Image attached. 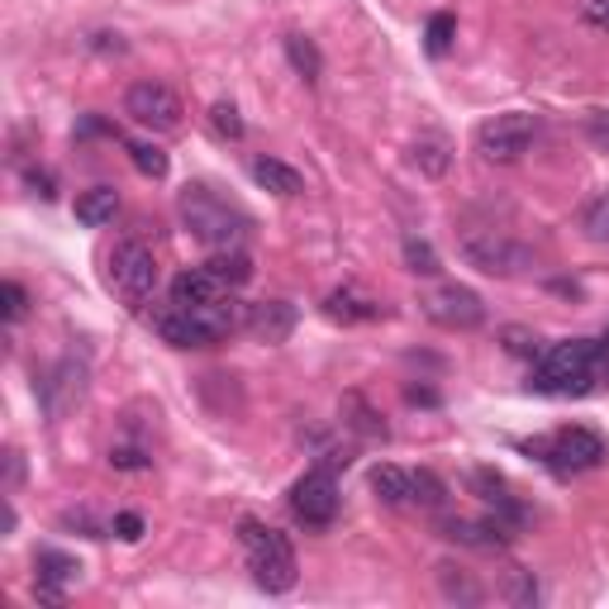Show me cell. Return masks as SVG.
I'll use <instances>...</instances> for the list:
<instances>
[{"label":"cell","mask_w":609,"mask_h":609,"mask_svg":"<svg viewBox=\"0 0 609 609\" xmlns=\"http://www.w3.org/2000/svg\"><path fill=\"white\" fill-rule=\"evenodd\" d=\"M324 315H329L333 324H362V319H381L386 305L372 301V295L357 291V287H339V291L324 295Z\"/></svg>","instance_id":"5bb4252c"},{"label":"cell","mask_w":609,"mask_h":609,"mask_svg":"<svg viewBox=\"0 0 609 609\" xmlns=\"http://www.w3.org/2000/svg\"><path fill=\"white\" fill-rule=\"evenodd\" d=\"M410 500L424 504V510H438V504L448 500V486L438 482L434 472H410Z\"/></svg>","instance_id":"4316f807"},{"label":"cell","mask_w":609,"mask_h":609,"mask_svg":"<svg viewBox=\"0 0 609 609\" xmlns=\"http://www.w3.org/2000/svg\"><path fill=\"white\" fill-rule=\"evenodd\" d=\"M595 367H600V343L572 339V343H557L548 353H538V367L528 377V386L538 395H586L595 386Z\"/></svg>","instance_id":"3957f363"},{"label":"cell","mask_w":609,"mask_h":609,"mask_svg":"<svg viewBox=\"0 0 609 609\" xmlns=\"http://www.w3.org/2000/svg\"><path fill=\"white\" fill-rule=\"evenodd\" d=\"M110 287L114 295H120L124 305H148L153 291H158V257H153V248H144L138 239H124L114 243L110 253Z\"/></svg>","instance_id":"5b68a950"},{"label":"cell","mask_w":609,"mask_h":609,"mask_svg":"<svg viewBox=\"0 0 609 609\" xmlns=\"http://www.w3.org/2000/svg\"><path fill=\"white\" fill-rule=\"evenodd\" d=\"M5 466H10V490L20 486V452H5Z\"/></svg>","instance_id":"ab89813d"},{"label":"cell","mask_w":609,"mask_h":609,"mask_svg":"<svg viewBox=\"0 0 609 609\" xmlns=\"http://www.w3.org/2000/svg\"><path fill=\"white\" fill-rule=\"evenodd\" d=\"M438 590H443V600H452V605H482V586L472 581V572H462V567H452V562L438 567Z\"/></svg>","instance_id":"7402d4cb"},{"label":"cell","mask_w":609,"mask_h":609,"mask_svg":"<svg viewBox=\"0 0 609 609\" xmlns=\"http://www.w3.org/2000/svg\"><path fill=\"white\" fill-rule=\"evenodd\" d=\"M114 534H120L124 543H138L144 538V514H134V510H124V514H114Z\"/></svg>","instance_id":"8d00e7d4"},{"label":"cell","mask_w":609,"mask_h":609,"mask_svg":"<svg viewBox=\"0 0 609 609\" xmlns=\"http://www.w3.org/2000/svg\"><path fill=\"white\" fill-rule=\"evenodd\" d=\"M581 20L609 34V0H581Z\"/></svg>","instance_id":"f35d334b"},{"label":"cell","mask_w":609,"mask_h":609,"mask_svg":"<svg viewBox=\"0 0 609 609\" xmlns=\"http://www.w3.org/2000/svg\"><path fill=\"white\" fill-rule=\"evenodd\" d=\"M110 466H120V472H148L153 458H148L144 448H114L110 452Z\"/></svg>","instance_id":"836d02e7"},{"label":"cell","mask_w":609,"mask_h":609,"mask_svg":"<svg viewBox=\"0 0 609 609\" xmlns=\"http://www.w3.org/2000/svg\"><path fill=\"white\" fill-rule=\"evenodd\" d=\"M129 162H134L144 176H153V181L167 176V153L153 148V144H129Z\"/></svg>","instance_id":"4dcf8cb0"},{"label":"cell","mask_w":609,"mask_h":609,"mask_svg":"<svg viewBox=\"0 0 609 609\" xmlns=\"http://www.w3.org/2000/svg\"><path fill=\"white\" fill-rule=\"evenodd\" d=\"M443 528V538H452V543H462V548H486V552H496V548H504V528L500 524H490V520H443L438 524Z\"/></svg>","instance_id":"2e32d148"},{"label":"cell","mask_w":609,"mask_h":609,"mask_svg":"<svg viewBox=\"0 0 609 609\" xmlns=\"http://www.w3.org/2000/svg\"><path fill=\"white\" fill-rule=\"evenodd\" d=\"M524 452H538L557 472H590V466L605 462V438L586 429V424H567L552 438H538V443H524Z\"/></svg>","instance_id":"8992f818"},{"label":"cell","mask_w":609,"mask_h":609,"mask_svg":"<svg viewBox=\"0 0 609 609\" xmlns=\"http://www.w3.org/2000/svg\"><path fill=\"white\" fill-rule=\"evenodd\" d=\"M253 181L263 191H277V196H301L305 191V176L295 172L291 162H281V158H253Z\"/></svg>","instance_id":"e0dca14e"},{"label":"cell","mask_w":609,"mask_h":609,"mask_svg":"<svg viewBox=\"0 0 609 609\" xmlns=\"http://www.w3.org/2000/svg\"><path fill=\"white\" fill-rule=\"evenodd\" d=\"M181 224H186V233L196 243H205L210 253L219 248H243L248 243V215L239 210V205L219 200L210 186H186L181 191Z\"/></svg>","instance_id":"7a4b0ae2"},{"label":"cell","mask_w":609,"mask_h":609,"mask_svg":"<svg viewBox=\"0 0 609 609\" xmlns=\"http://www.w3.org/2000/svg\"><path fill=\"white\" fill-rule=\"evenodd\" d=\"M452 34H458V20H452L448 10H438V15L429 20V53L434 58H443L452 48Z\"/></svg>","instance_id":"1f68e13d"},{"label":"cell","mask_w":609,"mask_h":609,"mask_svg":"<svg viewBox=\"0 0 609 609\" xmlns=\"http://www.w3.org/2000/svg\"><path fill=\"white\" fill-rule=\"evenodd\" d=\"M405 267L414 271V277H438V253L429 248V243L424 239H405Z\"/></svg>","instance_id":"f546056e"},{"label":"cell","mask_w":609,"mask_h":609,"mask_svg":"<svg viewBox=\"0 0 609 609\" xmlns=\"http://www.w3.org/2000/svg\"><path fill=\"white\" fill-rule=\"evenodd\" d=\"M224 295H229V287L210 267H186L172 281V305H215V301H224Z\"/></svg>","instance_id":"4fadbf2b"},{"label":"cell","mask_w":609,"mask_h":609,"mask_svg":"<svg viewBox=\"0 0 609 609\" xmlns=\"http://www.w3.org/2000/svg\"><path fill=\"white\" fill-rule=\"evenodd\" d=\"M34 572H38V581L44 586H76L82 581V562L76 557H68V552H58V548H38L34 552Z\"/></svg>","instance_id":"d6986e66"},{"label":"cell","mask_w":609,"mask_h":609,"mask_svg":"<svg viewBox=\"0 0 609 609\" xmlns=\"http://www.w3.org/2000/svg\"><path fill=\"white\" fill-rule=\"evenodd\" d=\"M239 543L248 552V572L267 595H287L295 586V552L281 528L263 520H239Z\"/></svg>","instance_id":"277c9868"},{"label":"cell","mask_w":609,"mask_h":609,"mask_svg":"<svg viewBox=\"0 0 609 609\" xmlns=\"http://www.w3.org/2000/svg\"><path fill=\"white\" fill-rule=\"evenodd\" d=\"M504 348H510V353H520V357H538L543 353L538 333H528V329H504Z\"/></svg>","instance_id":"d590c367"},{"label":"cell","mask_w":609,"mask_h":609,"mask_svg":"<svg viewBox=\"0 0 609 609\" xmlns=\"http://www.w3.org/2000/svg\"><path fill=\"white\" fill-rule=\"evenodd\" d=\"M295 305L291 301H263V305H248V319H243V329L253 333L257 343H267V348H277V343H287L291 333H295Z\"/></svg>","instance_id":"7c38bea8"},{"label":"cell","mask_w":609,"mask_h":609,"mask_svg":"<svg viewBox=\"0 0 609 609\" xmlns=\"http://www.w3.org/2000/svg\"><path fill=\"white\" fill-rule=\"evenodd\" d=\"M586 134H590L595 148L609 153V110H590V114H586Z\"/></svg>","instance_id":"74e56055"},{"label":"cell","mask_w":609,"mask_h":609,"mask_svg":"<svg viewBox=\"0 0 609 609\" xmlns=\"http://www.w3.org/2000/svg\"><path fill=\"white\" fill-rule=\"evenodd\" d=\"M205 267H210L229 291L243 287V281L253 277V263H248V253H243V248H219V253H210V263H205Z\"/></svg>","instance_id":"cb8c5ba5"},{"label":"cell","mask_w":609,"mask_h":609,"mask_svg":"<svg viewBox=\"0 0 609 609\" xmlns=\"http://www.w3.org/2000/svg\"><path fill=\"white\" fill-rule=\"evenodd\" d=\"M82 391H86V367H76V362H62L53 377L44 381V405H48V414L58 419L62 410L82 400Z\"/></svg>","instance_id":"9a60e30c"},{"label":"cell","mask_w":609,"mask_h":609,"mask_svg":"<svg viewBox=\"0 0 609 609\" xmlns=\"http://www.w3.org/2000/svg\"><path fill=\"white\" fill-rule=\"evenodd\" d=\"M0 305H5V319L15 324V319H24V309H29V295H24L20 281H5V287H0Z\"/></svg>","instance_id":"d6a6232c"},{"label":"cell","mask_w":609,"mask_h":609,"mask_svg":"<svg viewBox=\"0 0 609 609\" xmlns=\"http://www.w3.org/2000/svg\"><path fill=\"white\" fill-rule=\"evenodd\" d=\"M287 58H291V68L301 72L309 86L324 76V58H319V48H315V38H309V34H287Z\"/></svg>","instance_id":"603a6c76"},{"label":"cell","mask_w":609,"mask_h":609,"mask_svg":"<svg viewBox=\"0 0 609 609\" xmlns=\"http://www.w3.org/2000/svg\"><path fill=\"white\" fill-rule=\"evenodd\" d=\"M339 414H343V429H353L357 438H367V443L386 438V419L367 405V395H362V391H348L343 405H339Z\"/></svg>","instance_id":"ac0fdd59"},{"label":"cell","mask_w":609,"mask_h":609,"mask_svg":"<svg viewBox=\"0 0 609 609\" xmlns=\"http://www.w3.org/2000/svg\"><path fill=\"white\" fill-rule=\"evenodd\" d=\"M581 233H586L590 243H609V191L581 210Z\"/></svg>","instance_id":"83f0119b"},{"label":"cell","mask_w":609,"mask_h":609,"mask_svg":"<svg viewBox=\"0 0 609 609\" xmlns=\"http://www.w3.org/2000/svg\"><path fill=\"white\" fill-rule=\"evenodd\" d=\"M291 514L305 528H329L333 520H339V482H333L329 466L305 472L301 482L291 486Z\"/></svg>","instance_id":"9c48e42d"},{"label":"cell","mask_w":609,"mask_h":609,"mask_svg":"<svg viewBox=\"0 0 609 609\" xmlns=\"http://www.w3.org/2000/svg\"><path fill=\"white\" fill-rule=\"evenodd\" d=\"M114 215H120V191H114V186H90V191L76 196V219H82L86 229L110 224Z\"/></svg>","instance_id":"ffe728a7"},{"label":"cell","mask_w":609,"mask_h":609,"mask_svg":"<svg viewBox=\"0 0 609 609\" xmlns=\"http://www.w3.org/2000/svg\"><path fill=\"white\" fill-rule=\"evenodd\" d=\"M243 319H248V309L229 295L215 305H158L148 315L153 333L172 348H215L233 329H243Z\"/></svg>","instance_id":"6da1fadb"},{"label":"cell","mask_w":609,"mask_h":609,"mask_svg":"<svg viewBox=\"0 0 609 609\" xmlns=\"http://www.w3.org/2000/svg\"><path fill=\"white\" fill-rule=\"evenodd\" d=\"M534 134H538L534 114H524V110L496 114V120H486L476 129V153H482L486 162H520L528 144H534Z\"/></svg>","instance_id":"52a82bcc"},{"label":"cell","mask_w":609,"mask_h":609,"mask_svg":"<svg viewBox=\"0 0 609 609\" xmlns=\"http://www.w3.org/2000/svg\"><path fill=\"white\" fill-rule=\"evenodd\" d=\"M500 595L510 605H538V581H534V572H524V567H510V572L500 576Z\"/></svg>","instance_id":"484cf974"},{"label":"cell","mask_w":609,"mask_h":609,"mask_svg":"<svg viewBox=\"0 0 609 609\" xmlns=\"http://www.w3.org/2000/svg\"><path fill=\"white\" fill-rule=\"evenodd\" d=\"M419 309L438 324V329H476V324L486 319L482 295H476L472 287H458V281L424 291V295H419Z\"/></svg>","instance_id":"8fae6325"},{"label":"cell","mask_w":609,"mask_h":609,"mask_svg":"<svg viewBox=\"0 0 609 609\" xmlns=\"http://www.w3.org/2000/svg\"><path fill=\"white\" fill-rule=\"evenodd\" d=\"M372 490H377L386 504H410V472H400V466L381 462L377 472H372Z\"/></svg>","instance_id":"d4e9b609"},{"label":"cell","mask_w":609,"mask_h":609,"mask_svg":"<svg viewBox=\"0 0 609 609\" xmlns=\"http://www.w3.org/2000/svg\"><path fill=\"white\" fill-rule=\"evenodd\" d=\"M210 129L219 138H229V144H239L243 138V114H239V106L233 100H215L210 106Z\"/></svg>","instance_id":"f1b7e54d"},{"label":"cell","mask_w":609,"mask_h":609,"mask_svg":"<svg viewBox=\"0 0 609 609\" xmlns=\"http://www.w3.org/2000/svg\"><path fill=\"white\" fill-rule=\"evenodd\" d=\"M124 114L134 124L153 129V134H172V129H181V114H186V106H181V96L172 86L162 82H134L124 96Z\"/></svg>","instance_id":"ba28073f"},{"label":"cell","mask_w":609,"mask_h":609,"mask_svg":"<svg viewBox=\"0 0 609 609\" xmlns=\"http://www.w3.org/2000/svg\"><path fill=\"white\" fill-rule=\"evenodd\" d=\"M462 257L476 271H486V277H520L524 267H534V253L520 248V243H510V239H500L496 229L490 233H466Z\"/></svg>","instance_id":"30bf717a"},{"label":"cell","mask_w":609,"mask_h":609,"mask_svg":"<svg viewBox=\"0 0 609 609\" xmlns=\"http://www.w3.org/2000/svg\"><path fill=\"white\" fill-rule=\"evenodd\" d=\"M24 186H29V196L38 200H53V172H44V167H24Z\"/></svg>","instance_id":"e575fe53"},{"label":"cell","mask_w":609,"mask_h":609,"mask_svg":"<svg viewBox=\"0 0 609 609\" xmlns=\"http://www.w3.org/2000/svg\"><path fill=\"white\" fill-rule=\"evenodd\" d=\"M410 162L419 167L424 176H443L448 167H452V148H448V138H438V134H424V138H414V148H410Z\"/></svg>","instance_id":"44dd1931"}]
</instances>
